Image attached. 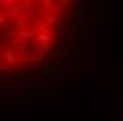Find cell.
Returning a JSON list of instances; mask_svg holds the SVG:
<instances>
[{"mask_svg":"<svg viewBox=\"0 0 123 121\" xmlns=\"http://www.w3.org/2000/svg\"><path fill=\"white\" fill-rule=\"evenodd\" d=\"M79 13L83 0H0V79L45 72Z\"/></svg>","mask_w":123,"mask_h":121,"instance_id":"obj_1","label":"cell"}]
</instances>
